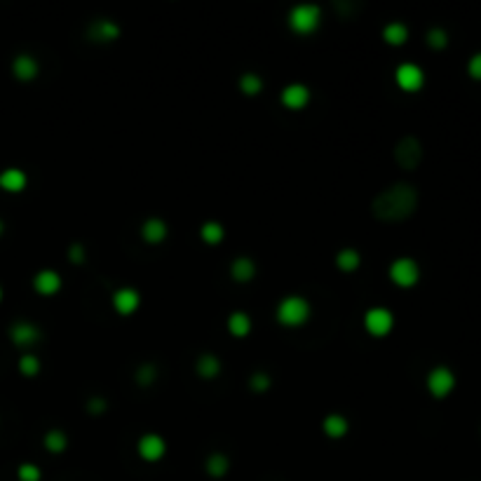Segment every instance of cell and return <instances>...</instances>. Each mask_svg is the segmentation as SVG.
Wrapping results in <instances>:
<instances>
[{"mask_svg":"<svg viewBox=\"0 0 481 481\" xmlns=\"http://www.w3.org/2000/svg\"><path fill=\"white\" fill-rule=\"evenodd\" d=\"M423 144H420L415 136H404V139L397 141L395 146V160L402 169H415L423 162Z\"/></svg>","mask_w":481,"mask_h":481,"instance_id":"obj_4","label":"cell"},{"mask_svg":"<svg viewBox=\"0 0 481 481\" xmlns=\"http://www.w3.org/2000/svg\"><path fill=\"white\" fill-rule=\"evenodd\" d=\"M418 188L413 183H392L371 200V214L378 221H404L418 209Z\"/></svg>","mask_w":481,"mask_h":481,"instance_id":"obj_1","label":"cell"},{"mask_svg":"<svg viewBox=\"0 0 481 481\" xmlns=\"http://www.w3.org/2000/svg\"><path fill=\"white\" fill-rule=\"evenodd\" d=\"M155 378H157L155 364L146 362V364H141L139 369H136V382H139V385H151V382H155Z\"/></svg>","mask_w":481,"mask_h":481,"instance_id":"obj_30","label":"cell"},{"mask_svg":"<svg viewBox=\"0 0 481 481\" xmlns=\"http://www.w3.org/2000/svg\"><path fill=\"white\" fill-rule=\"evenodd\" d=\"M350 430V423L348 418L343 413H329L324 418V432L333 439H341V437H346Z\"/></svg>","mask_w":481,"mask_h":481,"instance_id":"obj_21","label":"cell"},{"mask_svg":"<svg viewBox=\"0 0 481 481\" xmlns=\"http://www.w3.org/2000/svg\"><path fill=\"white\" fill-rule=\"evenodd\" d=\"M200 235L207 244H218L223 237H226V228H223L218 221H205L200 228Z\"/></svg>","mask_w":481,"mask_h":481,"instance_id":"obj_26","label":"cell"},{"mask_svg":"<svg viewBox=\"0 0 481 481\" xmlns=\"http://www.w3.org/2000/svg\"><path fill=\"white\" fill-rule=\"evenodd\" d=\"M136 451H139V456L144 458V460L155 463V460H160V458L165 456L167 444H165V439H162L160 434H155V432H148V434H144L139 439V444H136Z\"/></svg>","mask_w":481,"mask_h":481,"instance_id":"obj_9","label":"cell"},{"mask_svg":"<svg viewBox=\"0 0 481 481\" xmlns=\"http://www.w3.org/2000/svg\"><path fill=\"white\" fill-rule=\"evenodd\" d=\"M0 300H3V287H0Z\"/></svg>","mask_w":481,"mask_h":481,"instance_id":"obj_37","label":"cell"},{"mask_svg":"<svg viewBox=\"0 0 481 481\" xmlns=\"http://www.w3.org/2000/svg\"><path fill=\"white\" fill-rule=\"evenodd\" d=\"M29 183V177H26L24 169L19 167H8L0 172V188L8 190V193H21Z\"/></svg>","mask_w":481,"mask_h":481,"instance_id":"obj_16","label":"cell"},{"mask_svg":"<svg viewBox=\"0 0 481 481\" xmlns=\"http://www.w3.org/2000/svg\"><path fill=\"white\" fill-rule=\"evenodd\" d=\"M310 317V303L308 298L291 294V296H284L277 305V322L284 326H300L305 324Z\"/></svg>","mask_w":481,"mask_h":481,"instance_id":"obj_2","label":"cell"},{"mask_svg":"<svg viewBox=\"0 0 481 481\" xmlns=\"http://www.w3.org/2000/svg\"><path fill=\"white\" fill-rule=\"evenodd\" d=\"M382 38L390 45H404L408 38V26L404 21H390V24L382 26Z\"/></svg>","mask_w":481,"mask_h":481,"instance_id":"obj_22","label":"cell"},{"mask_svg":"<svg viewBox=\"0 0 481 481\" xmlns=\"http://www.w3.org/2000/svg\"><path fill=\"white\" fill-rule=\"evenodd\" d=\"M467 73L472 80H481V52H474L467 62Z\"/></svg>","mask_w":481,"mask_h":481,"instance_id":"obj_33","label":"cell"},{"mask_svg":"<svg viewBox=\"0 0 481 481\" xmlns=\"http://www.w3.org/2000/svg\"><path fill=\"white\" fill-rule=\"evenodd\" d=\"M195 369H198V376H202L205 380H211L218 376V371H221V362H218L216 354L211 352H205L198 357V362H195Z\"/></svg>","mask_w":481,"mask_h":481,"instance_id":"obj_19","label":"cell"},{"mask_svg":"<svg viewBox=\"0 0 481 481\" xmlns=\"http://www.w3.org/2000/svg\"><path fill=\"white\" fill-rule=\"evenodd\" d=\"M87 36L94 42H111L120 38V26L113 19H96L94 24L87 29Z\"/></svg>","mask_w":481,"mask_h":481,"instance_id":"obj_14","label":"cell"},{"mask_svg":"<svg viewBox=\"0 0 481 481\" xmlns=\"http://www.w3.org/2000/svg\"><path fill=\"white\" fill-rule=\"evenodd\" d=\"M359 263H362V256H359V251L352 249V247H346V249H341L336 254V265L341 268V270H346V272L357 270Z\"/></svg>","mask_w":481,"mask_h":481,"instance_id":"obj_24","label":"cell"},{"mask_svg":"<svg viewBox=\"0 0 481 481\" xmlns=\"http://www.w3.org/2000/svg\"><path fill=\"white\" fill-rule=\"evenodd\" d=\"M34 289L42 296H52L62 289V275L52 268H45V270H38L34 277Z\"/></svg>","mask_w":481,"mask_h":481,"instance_id":"obj_11","label":"cell"},{"mask_svg":"<svg viewBox=\"0 0 481 481\" xmlns=\"http://www.w3.org/2000/svg\"><path fill=\"white\" fill-rule=\"evenodd\" d=\"M19 371L24 376H29V378H34V376L40 374V359H38L36 354H21L19 357Z\"/></svg>","mask_w":481,"mask_h":481,"instance_id":"obj_29","label":"cell"},{"mask_svg":"<svg viewBox=\"0 0 481 481\" xmlns=\"http://www.w3.org/2000/svg\"><path fill=\"white\" fill-rule=\"evenodd\" d=\"M5 233V223H3V218H0V235Z\"/></svg>","mask_w":481,"mask_h":481,"instance_id":"obj_36","label":"cell"},{"mask_svg":"<svg viewBox=\"0 0 481 481\" xmlns=\"http://www.w3.org/2000/svg\"><path fill=\"white\" fill-rule=\"evenodd\" d=\"M453 387H456V374H453L448 366L439 364L428 374V390H430L432 397L444 399V397L451 395Z\"/></svg>","mask_w":481,"mask_h":481,"instance_id":"obj_6","label":"cell"},{"mask_svg":"<svg viewBox=\"0 0 481 481\" xmlns=\"http://www.w3.org/2000/svg\"><path fill=\"white\" fill-rule=\"evenodd\" d=\"M322 21V10L315 3H300L289 10V26L296 34H313Z\"/></svg>","mask_w":481,"mask_h":481,"instance_id":"obj_3","label":"cell"},{"mask_svg":"<svg viewBox=\"0 0 481 481\" xmlns=\"http://www.w3.org/2000/svg\"><path fill=\"white\" fill-rule=\"evenodd\" d=\"M231 275L235 282H249L256 275V263L249 256H237L231 265Z\"/></svg>","mask_w":481,"mask_h":481,"instance_id":"obj_18","label":"cell"},{"mask_svg":"<svg viewBox=\"0 0 481 481\" xmlns=\"http://www.w3.org/2000/svg\"><path fill=\"white\" fill-rule=\"evenodd\" d=\"M364 326H366V331L374 333V336H385V333H390V329L395 326V315L387 308H382V305H376V308L366 310Z\"/></svg>","mask_w":481,"mask_h":481,"instance_id":"obj_7","label":"cell"},{"mask_svg":"<svg viewBox=\"0 0 481 481\" xmlns=\"http://www.w3.org/2000/svg\"><path fill=\"white\" fill-rule=\"evenodd\" d=\"M167 233H169L167 223L162 221V218H157V216H151V218H146V221L141 223V237H144L146 242H151V244H160L162 239L167 237Z\"/></svg>","mask_w":481,"mask_h":481,"instance_id":"obj_17","label":"cell"},{"mask_svg":"<svg viewBox=\"0 0 481 481\" xmlns=\"http://www.w3.org/2000/svg\"><path fill=\"white\" fill-rule=\"evenodd\" d=\"M425 42H428L432 50H444L448 45V31L441 29V26H432L428 36H425Z\"/></svg>","mask_w":481,"mask_h":481,"instance_id":"obj_27","label":"cell"},{"mask_svg":"<svg viewBox=\"0 0 481 481\" xmlns=\"http://www.w3.org/2000/svg\"><path fill=\"white\" fill-rule=\"evenodd\" d=\"M38 70H40V64H38L36 57L31 54H17L12 62V73L14 78L21 80V83H29V80L38 78Z\"/></svg>","mask_w":481,"mask_h":481,"instance_id":"obj_12","label":"cell"},{"mask_svg":"<svg viewBox=\"0 0 481 481\" xmlns=\"http://www.w3.org/2000/svg\"><path fill=\"white\" fill-rule=\"evenodd\" d=\"M10 338H12L14 346L19 348H29L34 346V343L40 341V329H38L36 324H31V322H14L12 326H10Z\"/></svg>","mask_w":481,"mask_h":481,"instance_id":"obj_10","label":"cell"},{"mask_svg":"<svg viewBox=\"0 0 481 481\" xmlns=\"http://www.w3.org/2000/svg\"><path fill=\"white\" fill-rule=\"evenodd\" d=\"M68 259H70V263H75V265H83L85 263V247L80 242H73L68 247Z\"/></svg>","mask_w":481,"mask_h":481,"instance_id":"obj_34","label":"cell"},{"mask_svg":"<svg viewBox=\"0 0 481 481\" xmlns=\"http://www.w3.org/2000/svg\"><path fill=\"white\" fill-rule=\"evenodd\" d=\"M228 331L233 333L235 338H244L251 331V317L242 310H235V313L228 317Z\"/></svg>","mask_w":481,"mask_h":481,"instance_id":"obj_23","label":"cell"},{"mask_svg":"<svg viewBox=\"0 0 481 481\" xmlns=\"http://www.w3.org/2000/svg\"><path fill=\"white\" fill-rule=\"evenodd\" d=\"M390 277L397 287H415L420 280V265L411 256H399L390 263Z\"/></svg>","mask_w":481,"mask_h":481,"instance_id":"obj_5","label":"cell"},{"mask_svg":"<svg viewBox=\"0 0 481 481\" xmlns=\"http://www.w3.org/2000/svg\"><path fill=\"white\" fill-rule=\"evenodd\" d=\"M205 469H207V474H209V477H216V479H221V477H226V474H228V469H231V460H228V456H226V453L216 451V453H211V456L207 458V463H205Z\"/></svg>","mask_w":481,"mask_h":481,"instance_id":"obj_20","label":"cell"},{"mask_svg":"<svg viewBox=\"0 0 481 481\" xmlns=\"http://www.w3.org/2000/svg\"><path fill=\"white\" fill-rule=\"evenodd\" d=\"M395 80L404 92H418L425 85V70L413 62H404L395 70Z\"/></svg>","mask_w":481,"mask_h":481,"instance_id":"obj_8","label":"cell"},{"mask_svg":"<svg viewBox=\"0 0 481 481\" xmlns=\"http://www.w3.org/2000/svg\"><path fill=\"white\" fill-rule=\"evenodd\" d=\"M106 406H108V404H106V399H103V397H99V395H96V397H92L90 402H87V411H90L92 415H101L103 411H106Z\"/></svg>","mask_w":481,"mask_h":481,"instance_id":"obj_35","label":"cell"},{"mask_svg":"<svg viewBox=\"0 0 481 481\" xmlns=\"http://www.w3.org/2000/svg\"><path fill=\"white\" fill-rule=\"evenodd\" d=\"M45 448L47 451H52V453H64L66 451V446H68V437H66V432L64 430H59V428H54V430H47L45 432Z\"/></svg>","mask_w":481,"mask_h":481,"instance_id":"obj_25","label":"cell"},{"mask_svg":"<svg viewBox=\"0 0 481 481\" xmlns=\"http://www.w3.org/2000/svg\"><path fill=\"white\" fill-rule=\"evenodd\" d=\"M270 376L265 374V371H254L251 374V378H249V385H251V390L254 392H265L268 387H270Z\"/></svg>","mask_w":481,"mask_h":481,"instance_id":"obj_32","label":"cell"},{"mask_svg":"<svg viewBox=\"0 0 481 481\" xmlns=\"http://www.w3.org/2000/svg\"><path fill=\"white\" fill-rule=\"evenodd\" d=\"M310 101V90L303 83H291L282 90V103L291 111H298Z\"/></svg>","mask_w":481,"mask_h":481,"instance_id":"obj_15","label":"cell"},{"mask_svg":"<svg viewBox=\"0 0 481 481\" xmlns=\"http://www.w3.org/2000/svg\"><path fill=\"white\" fill-rule=\"evenodd\" d=\"M239 90H242L247 96H254L263 90V80H261V75H256V73H244L242 78H239Z\"/></svg>","mask_w":481,"mask_h":481,"instance_id":"obj_28","label":"cell"},{"mask_svg":"<svg viewBox=\"0 0 481 481\" xmlns=\"http://www.w3.org/2000/svg\"><path fill=\"white\" fill-rule=\"evenodd\" d=\"M141 303V296L134 287H120L116 294H113V308L118 310L120 315H132Z\"/></svg>","mask_w":481,"mask_h":481,"instance_id":"obj_13","label":"cell"},{"mask_svg":"<svg viewBox=\"0 0 481 481\" xmlns=\"http://www.w3.org/2000/svg\"><path fill=\"white\" fill-rule=\"evenodd\" d=\"M17 477H19V481H40L42 472L34 463H21L17 469Z\"/></svg>","mask_w":481,"mask_h":481,"instance_id":"obj_31","label":"cell"}]
</instances>
